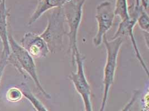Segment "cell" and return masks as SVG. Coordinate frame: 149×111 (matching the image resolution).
<instances>
[{
    "instance_id": "obj_3",
    "label": "cell",
    "mask_w": 149,
    "mask_h": 111,
    "mask_svg": "<svg viewBox=\"0 0 149 111\" xmlns=\"http://www.w3.org/2000/svg\"><path fill=\"white\" fill-rule=\"evenodd\" d=\"M123 40L122 37L108 40L106 35L103 37V42L106 49L107 57L103 69V90L102 102L99 111H104L110 88L113 83L117 66V59Z\"/></svg>"
},
{
    "instance_id": "obj_4",
    "label": "cell",
    "mask_w": 149,
    "mask_h": 111,
    "mask_svg": "<svg viewBox=\"0 0 149 111\" xmlns=\"http://www.w3.org/2000/svg\"><path fill=\"white\" fill-rule=\"evenodd\" d=\"M87 0H72L63 7L66 22L68 23L69 31L67 34L69 41V51L71 63L75 65V57L79 52L77 45V35L81 23L83 7Z\"/></svg>"
},
{
    "instance_id": "obj_13",
    "label": "cell",
    "mask_w": 149,
    "mask_h": 111,
    "mask_svg": "<svg viewBox=\"0 0 149 111\" xmlns=\"http://www.w3.org/2000/svg\"><path fill=\"white\" fill-rule=\"evenodd\" d=\"M23 96L22 90L19 87H12L6 92V98L8 102L16 103L20 101Z\"/></svg>"
},
{
    "instance_id": "obj_10",
    "label": "cell",
    "mask_w": 149,
    "mask_h": 111,
    "mask_svg": "<svg viewBox=\"0 0 149 111\" xmlns=\"http://www.w3.org/2000/svg\"><path fill=\"white\" fill-rule=\"evenodd\" d=\"M72 0H41L34 11L28 22L29 26H31L47 11L56 8L63 7Z\"/></svg>"
},
{
    "instance_id": "obj_20",
    "label": "cell",
    "mask_w": 149,
    "mask_h": 111,
    "mask_svg": "<svg viewBox=\"0 0 149 111\" xmlns=\"http://www.w3.org/2000/svg\"><path fill=\"white\" fill-rule=\"evenodd\" d=\"M0 102H1V97H0Z\"/></svg>"
},
{
    "instance_id": "obj_7",
    "label": "cell",
    "mask_w": 149,
    "mask_h": 111,
    "mask_svg": "<svg viewBox=\"0 0 149 111\" xmlns=\"http://www.w3.org/2000/svg\"><path fill=\"white\" fill-rule=\"evenodd\" d=\"M115 17L114 7L111 2L104 1L96 8L95 18L97 22V32L93 43L98 47L102 45L103 38L112 27Z\"/></svg>"
},
{
    "instance_id": "obj_16",
    "label": "cell",
    "mask_w": 149,
    "mask_h": 111,
    "mask_svg": "<svg viewBox=\"0 0 149 111\" xmlns=\"http://www.w3.org/2000/svg\"><path fill=\"white\" fill-rule=\"evenodd\" d=\"M139 90H135L134 92V93L132 95V96L131 98V99L128 102V103L124 106V107L120 111H130L131 107L133 106V104H134V103L135 102V101H136L137 97H138V96H139Z\"/></svg>"
},
{
    "instance_id": "obj_2",
    "label": "cell",
    "mask_w": 149,
    "mask_h": 111,
    "mask_svg": "<svg viewBox=\"0 0 149 111\" xmlns=\"http://www.w3.org/2000/svg\"><path fill=\"white\" fill-rule=\"evenodd\" d=\"M47 25L44 31L39 34L47 44L50 53L61 51L64 37L67 35L65 28L66 22L63 7L53 9L47 17Z\"/></svg>"
},
{
    "instance_id": "obj_14",
    "label": "cell",
    "mask_w": 149,
    "mask_h": 111,
    "mask_svg": "<svg viewBox=\"0 0 149 111\" xmlns=\"http://www.w3.org/2000/svg\"><path fill=\"white\" fill-rule=\"evenodd\" d=\"M149 19L147 11L143 9L139 14L136 23L145 32L149 33Z\"/></svg>"
},
{
    "instance_id": "obj_11",
    "label": "cell",
    "mask_w": 149,
    "mask_h": 111,
    "mask_svg": "<svg viewBox=\"0 0 149 111\" xmlns=\"http://www.w3.org/2000/svg\"><path fill=\"white\" fill-rule=\"evenodd\" d=\"M19 87L22 90L23 96L25 97L33 106L35 111H48L45 106L34 95L25 83H21Z\"/></svg>"
},
{
    "instance_id": "obj_19",
    "label": "cell",
    "mask_w": 149,
    "mask_h": 111,
    "mask_svg": "<svg viewBox=\"0 0 149 111\" xmlns=\"http://www.w3.org/2000/svg\"><path fill=\"white\" fill-rule=\"evenodd\" d=\"M38 1H39V2H40V1H41V0H38Z\"/></svg>"
},
{
    "instance_id": "obj_17",
    "label": "cell",
    "mask_w": 149,
    "mask_h": 111,
    "mask_svg": "<svg viewBox=\"0 0 149 111\" xmlns=\"http://www.w3.org/2000/svg\"><path fill=\"white\" fill-rule=\"evenodd\" d=\"M149 111V92L146 91L141 101V111Z\"/></svg>"
},
{
    "instance_id": "obj_21",
    "label": "cell",
    "mask_w": 149,
    "mask_h": 111,
    "mask_svg": "<svg viewBox=\"0 0 149 111\" xmlns=\"http://www.w3.org/2000/svg\"></svg>"
},
{
    "instance_id": "obj_18",
    "label": "cell",
    "mask_w": 149,
    "mask_h": 111,
    "mask_svg": "<svg viewBox=\"0 0 149 111\" xmlns=\"http://www.w3.org/2000/svg\"><path fill=\"white\" fill-rule=\"evenodd\" d=\"M149 0H135V6L137 7H141L147 11L148 8Z\"/></svg>"
},
{
    "instance_id": "obj_15",
    "label": "cell",
    "mask_w": 149,
    "mask_h": 111,
    "mask_svg": "<svg viewBox=\"0 0 149 111\" xmlns=\"http://www.w3.org/2000/svg\"><path fill=\"white\" fill-rule=\"evenodd\" d=\"M8 56L9 55H8L2 51H1V52H0V82L5 68L7 66V64L8 63Z\"/></svg>"
},
{
    "instance_id": "obj_9",
    "label": "cell",
    "mask_w": 149,
    "mask_h": 111,
    "mask_svg": "<svg viewBox=\"0 0 149 111\" xmlns=\"http://www.w3.org/2000/svg\"><path fill=\"white\" fill-rule=\"evenodd\" d=\"M9 16L8 10L6 8V0L0 1V41L2 43V51L10 55L11 50L8 41V33L7 31V17Z\"/></svg>"
},
{
    "instance_id": "obj_22",
    "label": "cell",
    "mask_w": 149,
    "mask_h": 111,
    "mask_svg": "<svg viewBox=\"0 0 149 111\" xmlns=\"http://www.w3.org/2000/svg\"><path fill=\"white\" fill-rule=\"evenodd\" d=\"M0 1H1V0H0Z\"/></svg>"
},
{
    "instance_id": "obj_1",
    "label": "cell",
    "mask_w": 149,
    "mask_h": 111,
    "mask_svg": "<svg viewBox=\"0 0 149 111\" xmlns=\"http://www.w3.org/2000/svg\"><path fill=\"white\" fill-rule=\"evenodd\" d=\"M8 41L11 50L8 58V63L17 69L25 78L30 77L41 93L46 98L50 99L51 96L44 90L40 82L34 58L16 42L11 35H8Z\"/></svg>"
},
{
    "instance_id": "obj_8",
    "label": "cell",
    "mask_w": 149,
    "mask_h": 111,
    "mask_svg": "<svg viewBox=\"0 0 149 111\" xmlns=\"http://www.w3.org/2000/svg\"><path fill=\"white\" fill-rule=\"evenodd\" d=\"M21 46L33 58H45L50 53L47 43L40 35L31 32L24 35Z\"/></svg>"
},
{
    "instance_id": "obj_5",
    "label": "cell",
    "mask_w": 149,
    "mask_h": 111,
    "mask_svg": "<svg viewBox=\"0 0 149 111\" xmlns=\"http://www.w3.org/2000/svg\"><path fill=\"white\" fill-rule=\"evenodd\" d=\"M85 58L81 56L79 51L75 57L77 66L75 72H72L69 78L72 82L75 89L81 97L84 106V111H93L91 98V87L84 71Z\"/></svg>"
},
{
    "instance_id": "obj_6",
    "label": "cell",
    "mask_w": 149,
    "mask_h": 111,
    "mask_svg": "<svg viewBox=\"0 0 149 111\" xmlns=\"http://www.w3.org/2000/svg\"><path fill=\"white\" fill-rule=\"evenodd\" d=\"M143 8L141 7H136L134 6L131 7V11L129 10L130 17L127 19L121 20L119 24L117 30L115 34L112 37L111 40L115 39L118 37H123L124 36H127L129 37L131 41L133 49L135 52L137 60L139 61L143 69L145 71L147 76H149L148 69L144 62L142 56L139 51L136 41L135 35L134 34V28L136 24L137 18L140 14L141 10Z\"/></svg>"
},
{
    "instance_id": "obj_12",
    "label": "cell",
    "mask_w": 149,
    "mask_h": 111,
    "mask_svg": "<svg viewBox=\"0 0 149 111\" xmlns=\"http://www.w3.org/2000/svg\"><path fill=\"white\" fill-rule=\"evenodd\" d=\"M114 10L115 16H118L121 20L129 18L130 14L128 0H116Z\"/></svg>"
}]
</instances>
